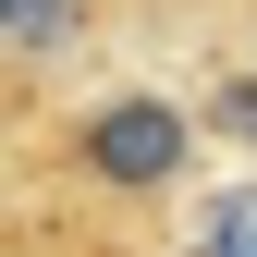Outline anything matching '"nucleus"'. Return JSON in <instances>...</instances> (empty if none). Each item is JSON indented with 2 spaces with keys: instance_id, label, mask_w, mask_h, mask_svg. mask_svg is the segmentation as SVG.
I'll return each mask as SVG.
<instances>
[{
  "instance_id": "7ed1b4c3",
  "label": "nucleus",
  "mask_w": 257,
  "mask_h": 257,
  "mask_svg": "<svg viewBox=\"0 0 257 257\" xmlns=\"http://www.w3.org/2000/svg\"><path fill=\"white\" fill-rule=\"evenodd\" d=\"M196 257H257V196H208L196 208Z\"/></svg>"
},
{
  "instance_id": "20e7f679",
  "label": "nucleus",
  "mask_w": 257,
  "mask_h": 257,
  "mask_svg": "<svg viewBox=\"0 0 257 257\" xmlns=\"http://www.w3.org/2000/svg\"><path fill=\"white\" fill-rule=\"evenodd\" d=\"M208 122H220V135H245V147H257V74H245V86H220V98H208Z\"/></svg>"
},
{
  "instance_id": "f257e3e1",
  "label": "nucleus",
  "mask_w": 257,
  "mask_h": 257,
  "mask_svg": "<svg viewBox=\"0 0 257 257\" xmlns=\"http://www.w3.org/2000/svg\"><path fill=\"white\" fill-rule=\"evenodd\" d=\"M86 172L122 184V196H147V184H172L184 172V110L172 98H110V110H86Z\"/></svg>"
},
{
  "instance_id": "f03ea898",
  "label": "nucleus",
  "mask_w": 257,
  "mask_h": 257,
  "mask_svg": "<svg viewBox=\"0 0 257 257\" xmlns=\"http://www.w3.org/2000/svg\"><path fill=\"white\" fill-rule=\"evenodd\" d=\"M74 25H86V0H0V37H13V61H49Z\"/></svg>"
}]
</instances>
